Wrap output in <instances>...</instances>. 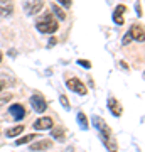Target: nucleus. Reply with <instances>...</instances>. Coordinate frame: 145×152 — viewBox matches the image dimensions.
Segmentation results:
<instances>
[{
  "label": "nucleus",
  "mask_w": 145,
  "mask_h": 152,
  "mask_svg": "<svg viewBox=\"0 0 145 152\" xmlns=\"http://www.w3.org/2000/svg\"><path fill=\"white\" fill-rule=\"evenodd\" d=\"M130 37L135 39V41H138V42H144V37H145V32H144V26H140V24H133L132 27H130Z\"/></svg>",
  "instance_id": "obj_7"
},
{
  "label": "nucleus",
  "mask_w": 145,
  "mask_h": 152,
  "mask_svg": "<svg viewBox=\"0 0 145 152\" xmlns=\"http://www.w3.org/2000/svg\"><path fill=\"white\" fill-rule=\"evenodd\" d=\"M31 105H32L34 110L39 112V113H42L44 110L47 108V102H46L44 96H42V95H39V93H36V95L31 96Z\"/></svg>",
  "instance_id": "obj_5"
},
{
  "label": "nucleus",
  "mask_w": 145,
  "mask_h": 152,
  "mask_svg": "<svg viewBox=\"0 0 145 152\" xmlns=\"http://www.w3.org/2000/svg\"><path fill=\"white\" fill-rule=\"evenodd\" d=\"M24 132V125H15V127H12V129H9V130L5 132V135L7 137H17L19 134H22Z\"/></svg>",
  "instance_id": "obj_14"
},
{
  "label": "nucleus",
  "mask_w": 145,
  "mask_h": 152,
  "mask_svg": "<svg viewBox=\"0 0 145 152\" xmlns=\"http://www.w3.org/2000/svg\"><path fill=\"white\" fill-rule=\"evenodd\" d=\"M130 41H132V37H130V34H125V36H123V39H122V42H123V46L130 44Z\"/></svg>",
  "instance_id": "obj_21"
},
{
  "label": "nucleus",
  "mask_w": 145,
  "mask_h": 152,
  "mask_svg": "<svg viewBox=\"0 0 145 152\" xmlns=\"http://www.w3.org/2000/svg\"><path fill=\"white\" fill-rule=\"evenodd\" d=\"M127 12V7L125 5H117L115 7V12H113V22L117 24V26H122L123 24V14Z\"/></svg>",
  "instance_id": "obj_11"
},
{
  "label": "nucleus",
  "mask_w": 145,
  "mask_h": 152,
  "mask_svg": "<svg viewBox=\"0 0 145 152\" xmlns=\"http://www.w3.org/2000/svg\"><path fill=\"white\" fill-rule=\"evenodd\" d=\"M58 2H59V4H63L66 9H68V7H71V0H58Z\"/></svg>",
  "instance_id": "obj_23"
},
{
  "label": "nucleus",
  "mask_w": 145,
  "mask_h": 152,
  "mask_svg": "<svg viewBox=\"0 0 145 152\" xmlns=\"http://www.w3.org/2000/svg\"><path fill=\"white\" fill-rule=\"evenodd\" d=\"M51 145H52L51 140H39V142H36V144L31 145V151H46V149H49Z\"/></svg>",
  "instance_id": "obj_12"
},
{
  "label": "nucleus",
  "mask_w": 145,
  "mask_h": 152,
  "mask_svg": "<svg viewBox=\"0 0 145 152\" xmlns=\"http://www.w3.org/2000/svg\"><path fill=\"white\" fill-rule=\"evenodd\" d=\"M78 64L83 66L85 69H90V68H91V63H90V61H86V59H78Z\"/></svg>",
  "instance_id": "obj_20"
},
{
  "label": "nucleus",
  "mask_w": 145,
  "mask_h": 152,
  "mask_svg": "<svg viewBox=\"0 0 145 152\" xmlns=\"http://www.w3.org/2000/svg\"><path fill=\"white\" fill-rule=\"evenodd\" d=\"M59 102H61V105H63L66 110L71 108V103H69V100H68V96H66V95H61V96H59Z\"/></svg>",
  "instance_id": "obj_18"
},
{
  "label": "nucleus",
  "mask_w": 145,
  "mask_h": 152,
  "mask_svg": "<svg viewBox=\"0 0 145 152\" xmlns=\"http://www.w3.org/2000/svg\"><path fill=\"white\" fill-rule=\"evenodd\" d=\"M108 108H110V112H111L115 117H120V115L123 113V107L120 105V102L117 98H113V96L108 98Z\"/></svg>",
  "instance_id": "obj_8"
},
{
  "label": "nucleus",
  "mask_w": 145,
  "mask_h": 152,
  "mask_svg": "<svg viewBox=\"0 0 145 152\" xmlns=\"http://www.w3.org/2000/svg\"><path fill=\"white\" fill-rule=\"evenodd\" d=\"M10 100H12V95H0V107H4Z\"/></svg>",
  "instance_id": "obj_19"
},
{
  "label": "nucleus",
  "mask_w": 145,
  "mask_h": 152,
  "mask_svg": "<svg viewBox=\"0 0 145 152\" xmlns=\"http://www.w3.org/2000/svg\"><path fill=\"white\" fill-rule=\"evenodd\" d=\"M36 27H37L39 32H42V34H52V32L58 31L59 24L54 19L52 14H46L44 17H41V19L36 22Z\"/></svg>",
  "instance_id": "obj_2"
},
{
  "label": "nucleus",
  "mask_w": 145,
  "mask_h": 152,
  "mask_svg": "<svg viewBox=\"0 0 145 152\" xmlns=\"http://www.w3.org/2000/svg\"><path fill=\"white\" fill-rule=\"evenodd\" d=\"M52 12H54V15H58V17H59L61 20H64V19H66L64 10H63L61 7H58V4H52Z\"/></svg>",
  "instance_id": "obj_16"
},
{
  "label": "nucleus",
  "mask_w": 145,
  "mask_h": 152,
  "mask_svg": "<svg viewBox=\"0 0 145 152\" xmlns=\"http://www.w3.org/2000/svg\"><path fill=\"white\" fill-rule=\"evenodd\" d=\"M52 125L54 122L51 117H41L34 122V129L36 130H47V129H52Z\"/></svg>",
  "instance_id": "obj_6"
},
{
  "label": "nucleus",
  "mask_w": 145,
  "mask_h": 152,
  "mask_svg": "<svg viewBox=\"0 0 145 152\" xmlns=\"http://www.w3.org/2000/svg\"><path fill=\"white\" fill-rule=\"evenodd\" d=\"M0 63H2V53H0Z\"/></svg>",
  "instance_id": "obj_26"
},
{
  "label": "nucleus",
  "mask_w": 145,
  "mask_h": 152,
  "mask_svg": "<svg viewBox=\"0 0 145 152\" xmlns=\"http://www.w3.org/2000/svg\"><path fill=\"white\" fill-rule=\"evenodd\" d=\"M54 44H56V37H51V41H49V48L54 46Z\"/></svg>",
  "instance_id": "obj_24"
},
{
  "label": "nucleus",
  "mask_w": 145,
  "mask_h": 152,
  "mask_svg": "<svg viewBox=\"0 0 145 152\" xmlns=\"http://www.w3.org/2000/svg\"><path fill=\"white\" fill-rule=\"evenodd\" d=\"M76 118H78V125H79L81 129H83V130H88V127H90V124H88V118H86V115L83 113V112H79Z\"/></svg>",
  "instance_id": "obj_15"
},
{
  "label": "nucleus",
  "mask_w": 145,
  "mask_h": 152,
  "mask_svg": "<svg viewBox=\"0 0 145 152\" xmlns=\"http://www.w3.org/2000/svg\"><path fill=\"white\" fill-rule=\"evenodd\" d=\"M42 7H44L42 0H24V10H26L29 15H34V14L41 12Z\"/></svg>",
  "instance_id": "obj_3"
},
{
  "label": "nucleus",
  "mask_w": 145,
  "mask_h": 152,
  "mask_svg": "<svg viewBox=\"0 0 145 152\" xmlns=\"http://www.w3.org/2000/svg\"><path fill=\"white\" fill-rule=\"evenodd\" d=\"M93 125L96 127L98 134H100V139H101V142L105 144V147H106L108 151L110 152L118 151V144H117V140H115L113 130L106 125V122H105L101 117H93Z\"/></svg>",
  "instance_id": "obj_1"
},
{
  "label": "nucleus",
  "mask_w": 145,
  "mask_h": 152,
  "mask_svg": "<svg viewBox=\"0 0 145 152\" xmlns=\"http://www.w3.org/2000/svg\"><path fill=\"white\" fill-rule=\"evenodd\" d=\"M14 12V2L12 0H0V15L9 17Z\"/></svg>",
  "instance_id": "obj_10"
},
{
  "label": "nucleus",
  "mask_w": 145,
  "mask_h": 152,
  "mask_svg": "<svg viewBox=\"0 0 145 152\" xmlns=\"http://www.w3.org/2000/svg\"><path fill=\"white\" fill-rule=\"evenodd\" d=\"M66 86L69 88L71 91L78 93V95H86V93H88L85 83L81 81V80H78V78H71V80H68V81H66Z\"/></svg>",
  "instance_id": "obj_4"
},
{
  "label": "nucleus",
  "mask_w": 145,
  "mask_h": 152,
  "mask_svg": "<svg viewBox=\"0 0 145 152\" xmlns=\"http://www.w3.org/2000/svg\"><path fill=\"white\" fill-rule=\"evenodd\" d=\"M36 137V134H31V135H26V137H20V139H17V145H22V144H27V142H31Z\"/></svg>",
  "instance_id": "obj_17"
},
{
  "label": "nucleus",
  "mask_w": 145,
  "mask_h": 152,
  "mask_svg": "<svg viewBox=\"0 0 145 152\" xmlns=\"http://www.w3.org/2000/svg\"><path fill=\"white\" fill-rule=\"evenodd\" d=\"M51 135L54 137V139H58L59 142H63L66 139V135H64V130L61 129V127H52L51 129Z\"/></svg>",
  "instance_id": "obj_13"
},
{
  "label": "nucleus",
  "mask_w": 145,
  "mask_h": 152,
  "mask_svg": "<svg viewBox=\"0 0 145 152\" xmlns=\"http://www.w3.org/2000/svg\"><path fill=\"white\" fill-rule=\"evenodd\" d=\"M2 88H4V85H2V83H0V91H2Z\"/></svg>",
  "instance_id": "obj_25"
},
{
  "label": "nucleus",
  "mask_w": 145,
  "mask_h": 152,
  "mask_svg": "<svg viewBox=\"0 0 145 152\" xmlns=\"http://www.w3.org/2000/svg\"><path fill=\"white\" fill-rule=\"evenodd\" d=\"M135 10H137L138 17H142V4H140V2H137V4H135Z\"/></svg>",
  "instance_id": "obj_22"
},
{
  "label": "nucleus",
  "mask_w": 145,
  "mask_h": 152,
  "mask_svg": "<svg viewBox=\"0 0 145 152\" xmlns=\"http://www.w3.org/2000/svg\"><path fill=\"white\" fill-rule=\"evenodd\" d=\"M9 112H10V115L15 120H22L24 117H26V110H24V107H22L20 103L10 105V107H9Z\"/></svg>",
  "instance_id": "obj_9"
}]
</instances>
